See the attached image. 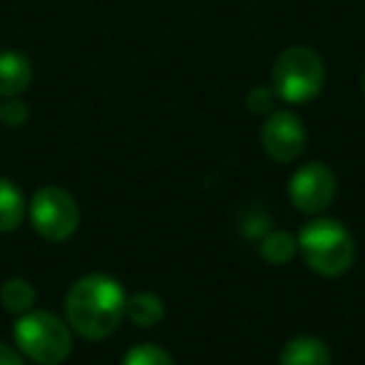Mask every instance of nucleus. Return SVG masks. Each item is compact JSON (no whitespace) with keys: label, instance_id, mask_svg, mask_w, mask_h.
Returning a JSON list of instances; mask_svg holds the SVG:
<instances>
[{"label":"nucleus","instance_id":"obj_1","mask_svg":"<svg viewBox=\"0 0 365 365\" xmlns=\"http://www.w3.org/2000/svg\"><path fill=\"white\" fill-rule=\"evenodd\" d=\"M125 290L106 273H88L66 295V318L73 333L86 340H103L125 318Z\"/></svg>","mask_w":365,"mask_h":365},{"label":"nucleus","instance_id":"obj_2","mask_svg":"<svg viewBox=\"0 0 365 365\" xmlns=\"http://www.w3.org/2000/svg\"><path fill=\"white\" fill-rule=\"evenodd\" d=\"M298 253H303L310 270L325 278H338L353 265V235L333 218H318L303 225L298 235Z\"/></svg>","mask_w":365,"mask_h":365},{"label":"nucleus","instance_id":"obj_3","mask_svg":"<svg viewBox=\"0 0 365 365\" xmlns=\"http://www.w3.org/2000/svg\"><path fill=\"white\" fill-rule=\"evenodd\" d=\"M13 338L21 355L38 365H61L73 350L71 325L48 310L33 308L18 315L13 325Z\"/></svg>","mask_w":365,"mask_h":365},{"label":"nucleus","instance_id":"obj_4","mask_svg":"<svg viewBox=\"0 0 365 365\" xmlns=\"http://www.w3.org/2000/svg\"><path fill=\"white\" fill-rule=\"evenodd\" d=\"M325 86V66L323 58L308 46H290L275 58L273 66V91L280 101L310 103L318 98Z\"/></svg>","mask_w":365,"mask_h":365},{"label":"nucleus","instance_id":"obj_5","mask_svg":"<svg viewBox=\"0 0 365 365\" xmlns=\"http://www.w3.org/2000/svg\"><path fill=\"white\" fill-rule=\"evenodd\" d=\"M31 225L48 243H63L73 238L81 225V208L76 198L61 185H43L28 203Z\"/></svg>","mask_w":365,"mask_h":365},{"label":"nucleus","instance_id":"obj_6","mask_svg":"<svg viewBox=\"0 0 365 365\" xmlns=\"http://www.w3.org/2000/svg\"><path fill=\"white\" fill-rule=\"evenodd\" d=\"M338 182L335 175L325 163H308V165L298 168L288 182V193L293 205L300 213H323L335 198Z\"/></svg>","mask_w":365,"mask_h":365},{"label":"nucleus","instance_id":"obj_7","mask_svg":"<svg viewBox=\"0 0 365 365\" xmlns=\"http://www.w3.org/2000/svg\"><path fill=\"white\" fill-rule=\"evenodd\" d=\"M260 143H263V150L268 153L273 160L290 163L303 155L305 143H308V133H305L303 120H300L295 113L273 110L263 123Z\"/></svg>","mask_w":365,"mask_h":365},{"label":"nucleus","instance_id":"obj_8","mask_svg":"<svg viewBox=\"0 0 365 365\" xmlns=\"http://www.w3.org/2000/svg\"><path fill=\"white\" fill-rule=\"evenodd\" d=\"M33 66L23 53L0 51V98H18L31 88Z\"/></svg>","mask_w":365,"mask_h":365},{"label":"nucleus","instance_id":"obj_9","mask_svg":"<svg viewBox=\"0 0 365 365\" xmlns=\"http://www.w3.org/2000/svg\"><path fill=\"white\" fill-rule=\"evenodd\" d=\"M330 350L320 338L313 335H298L288 340L280 350L278 365H330Z\"/></svg>","mask_w":365,"mask_h":365},{"label":"nucleus","instance_id":"obj_10","mask_svg":"<svg viewBox=\"0 0 365 365\" xmlns=\"http://www.w3.org/2000/svg\"><path fill=\"white\" fill-rule=\"evenodd\" d=\"M28 215V205L23 190L8 178H0V233H13L21 228Z\"/></svg>","mask_w":365,"mask_h":365},{"label":"nucleus","instance_id":"obj_11","mask_svg":"<svg viewBox=\"0 0 365 365\" xmlns=\"http://www.w3.org/2000/svg\"><path fill=\"white\" fill-rule=\"evenodd\" d=\"M125 315L130 323H135L138 328H153L165 318V305L150 290H140V293L128 295L125 300Z\"/></svg>","mask_w":365,"mask_h":365},{"label":"nucleus","instance_id":"obj_12","mask_svg":"<svg viewBox=\"0 0 365 365\" xmlns=\"http://www.w3.org/2000/svg\"><path fill=\"white\" fill-rule=\"evenodd\" d=\"M0 303H3V308L8 313L23 315L28 310H33V305H36V288L26 278H11L0 288Z\"/></svg>","mask_w":365,"mask_h":365},{"label":"nucleus","instance_id":"obj_13","mask_svg":"<svg viewBox=\"0 0 365 365\" xmlns=\"http://www.w3.org/2000/svg\"><path fill=\"white\" fill-rule=\"evenodd\" d=\"M298 253V238H293L285 230H273L265 233L260 240V258L268 260L270 265H285Z\"/></svg>","mask_w":365,"mask_h":365},{"label":"nucleus","instance_id":"obj_14","mask_svg":"<svg viewBox=\"0 0 365 365\" xmlns=\"http://www.w3.org/2000/svg\"><path fill=\"white\" fill-rule=\"evenodd\" d=\"M120 365H175V360L170 358L168 350H163L155 343H140L135 348H130L123 355Z\"/></svg>","mask_w":365,"mask_h":365},{"label":"nucleus","instance_id":"obj_15","mask_svg":"<svg viewBox=\"0 0 365 365\" xmlns=\"http://www.w3.org/2000/svg\"><path fill=\"white\" fill-rule=\"evenodd\" d=\"M28 106L21 101V98H6V103L0 106V123L8 128H23L28 123Z\"/></svg>","mask_w":365,"mask_h":365},{"label":"nucleus","instance_id":"obj_16","mask_svg":"<svg viewBox=\"0 0 365 365\" xmlns=\"http://www.w3.org/2000/svg\"><path fill=\"white\" fill-rule=\"evenodd\" d=\"M275 91L273 88H265V86H258L253 88V91L248 93V98H245V106L250 108V113H255V115H265V113H273V106H275Z\"/></svg>","mask_w":365,"mask_h":365},{"label":"nucleus","instance_id":"obj_17","mask_svg":"<svg viewBox=\"0 0 365 365\" xmlns=\"http://www.w3.org/2000/svg\"><path fill=\"white\" fill-rule=\"evenodd\" d=\"M0 365H26L21 350L11 348V345L0 343Z\"/></svg>","mask_w":365,"mask_h":365},{"label":"nucleus","instance_id":"obj_18","mask_svg":"<svg viewBox=\"0 0 365 365\" xmlns=\"http://www.w3.org/2000/svg\"><path fill=\"white\" fill-rule=\"evenodd\" d=\"M363 96H365V71H363Z\"/></svg>","mask_w":365,"mask_h":365}]
</instances>
